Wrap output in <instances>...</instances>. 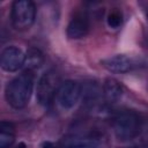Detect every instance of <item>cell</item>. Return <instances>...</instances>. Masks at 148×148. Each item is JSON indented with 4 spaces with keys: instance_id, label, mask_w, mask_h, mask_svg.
Returning a JSON list of instances; mask_svg holds the SVG:
<instances>
[{
    "instance_id": "cell-1",
    "label": "cell",
    "mask_w": 148,
    "mask_h": 148,
    "mask_svg": "<svg viewBox=\"0 0 148 148\" xmlns=\"http://www.w3.org/2000/svg\"><path fill=\"white\" fill-rule=\"evenodd\" d=\"M34 79V72L24 71L7 83L5 97L13 109L20 110L27 106L32 94Z\"/></svg>"
},
{
    "instance_id": "cell-2",
    "label": "cell",
    "mask_w": 148,
    "mask_h": 148,
    "mask_svg": "<svg viewBox=\"0 0 148 148\" xmlns=\"http://www.w3.org/2000/svg\"><path fill=\"white\" fill-rule=\"evenodd\" d=\"M112 128L118 140L128 141L139 135L142 128V120L138 112L133 110H123L113 117Z\"/></svg>"
},
{
    "instance_id": "cell-3",
    "label": "cell",
    "mask_w": 148,
    "mask_h": 148,
    "mask_svg": "<svg viewBox=\"0 0 148 148\" xmlns=\"http://www.w3.org/2000/svg\"><path fill=\"white\" fill-rule=\"evenodd\" d=\"M36 5L30 0H16L12 3L10 21L13 27L18 31L31 28L36 20Z\"/></svg>"
},
{
    "instance_id": "cell-4",
    "label": "cell",
    "mask_w": 148,
    "mask_h": 148,
    "mask_svg": "<svg viewBox=\"0 0 148 148\" xmlns=\"http://www.w3.org/2000/svg\"><path fill=\"white\" fill-rule=\"evenodd\" d=\"M60 84H61L60 75L56 71L50 69L45 72L37 82V88H36L37 102L42 106H47L51 102L54 101V96Z\"/></svg>"
},
{
    "instance_id": "cell-5",
    "label": "cell",
    "mask_w": 148,
    "mask_h": 148,
    "mask_svg": "<svg viewBox=\"0 0 148 148\" xmlns=\"http://www.w3.org/2000/svg\"><path fill=\"white\" fill-rule=\"evenodd\" d=\"M82 96V86L74 80H66L61 82L56 96L54 103L61 111H68L73 109Z\"/></svg>"
},
{
    "instance_id": "cell-6",
    "label": "cell",
    "mask_w": 148,
    "mask_h": 148,
    "mask_svg": "<svg viewBox=\"0 0 148 148\" xmlns=\"http://www.w3.org/2000/svg\"><path fill=\"white\" fill-rule=\"evenodd\" d=\"M24 60L25 54L23 53V51L15 45H10L2 50L0 57V65L5 72L13 73L24 67Z\"/></svg>"
},
{
    "instance_id": "cell-7",
    "label": "cell",
    "mask_w": 148,
    "mask_h": 148,
    "mask_svg": "<svg viewBox=\"0 0 148 148\" xmlns=\"http://www.w3.org/2000/svg\"><path fill=\"white\" fill-rule=\"evenodd\" d=\"M90 30V20L86 12H75L74 15L71 17L66 34L71 39H81L88 35Z\"/></svg>"
},
{
    "instance_id": "cell-8",
    "label": "cell",
    "mask_w": 148,
    "mask_h": 148,
    "mask_svg": "<svg viewBox=\"0 0 148 148\" xmlns=\"http://www.w3.org/2000/svg\"><path fill=\"white\" fill-rule=\"evenodd\" d=\"M61 148H104V143L101 138L92 134H76L65 138Z\"/></svg>"
},
{
    "instance_id": "cell-9",
    "label": "cell",
    "mask_w": 148,
    "mask_h": 148,
    "mask_svg": "<svg viewBox=\"0 0 148 148\" xmlns=\"http://www.w3.org/2000/svg\"><path fill=\"white\" fill-rule=\"evenodd\" d=\"M101 65L111 73L124 74L133 69L135 66L134 60L126 54H114L101 60Z\"/></svg>"
},
{
    "instance_id": "cell-10",
    "label": "cell",
    "mask_w": 148,
    "mask_h": 148,
    "mask_svg": "<svg viewBox=\"0 0 148 148\" xmlns=\"http://www.w3.org/2000/svg\"><path fill=\"white\" fill-rule=\"evenodd\" d=\"M102 92H103V97L105 102L109 104H112V103L118 102L121 98L124 90L119 81H117L113 77H106L103 82Z\"/></svg>"
},
{
    "instance_id": "cell-11",
    "label": "cell",
    "mask_w": 148,
    "mask_h": 148,
    "mask_svg": "<svg viewBox=\"0 0 148 148\" xmlns=\"http://www.w3.org/2000/svg\"><path fill=\"white\" fill-rule=\"evenodd\" d=\"M44 64V54L39 49L30 47L25 53L24 68L25 71L35 72Z\"/></svg>"
},
{
    "instance_id": "cell-12",
    "label": "cell",
    "mask_w": 148,
    "mask_h": 148,
    "mask_svg": "<svg viewBox=\"0 0 148 148\" xmlns=\"http://www.w3.org/2000/svg\"><path fill=\"white\" fill-rule=\"evenodd\" d=\"M15 140V126L12 121L0 123V148H9Z\"/></svg>"
},
{
    "instance_id": "cell-13",
    "label": "cell",
    "mask_w": 148,
    "mask_h": 148,
    "mask_svg": "<svg viewBox=\"0 0 148 148\" xmlns=\"http://www.w3.org/2000/svg\"><path fill=\"white\" fill-rule=\"evenodd\" d=\"M106 23L111 29H118L123 24V13L118 8H113L106 16Z\"/></svg>"
},
{
    "instance_id": "cell-14",
    "label": "cell",
    "mask_w": 148,
    "mask_h": 148,
    "mask_svg": "<svg viewBox=\"0 0 148 148\" xmlns=\"http://www.w3.org/2000/svg\"><path fill=\"white\" fill-rule=\"evenodd\" d=\"M42 148H54V145L52 142H50V141H46V142H44L42 145Z\"/></svg>"
},
{
    "instance_id": "cell-15",
    "label": "cell",
    "mask_w": 148,
    "mask_h": 148,
    "mask_svg": "<svg viewBox=\"0 0 148 148\" xmlns=\"http://www.w3.org/2000/svg\"><path fill=\"white\" fill-rule=\"evenodd\" d=\"M16 148H27V146L23 143V142H20L18 145H17V147Z\"/></svg>"
},
{
    "instance_id": "cell-16",
    "label": "cell",
    "mask_w": 148,
    "mask_h": 148,
    "mask_svg": "<svg viewBox=\"0 0 148 148\" xmlns=\"http://www.w3.org/2000/svg\"><path fill=\"white\" fill-rule=\"evenodd\" d=\"M145 14H146V18L148 20V7H147V8L145 9Z\"/></svg>"
},
{
    "instance_id": "cell-17",
    "label": "cell",
    "mask_w": 148,
    "mask_h": 148,
    "mask_svg": "<svg viewBox=\"0 0 148 148\" xmlns=\"http://www.w3.org/2000/svg\"><path fill=\"white\" fill-rule=\"evenodd\" d=\"M147 42H148V36H147Z\"/></svg>"
}]
</instances>
